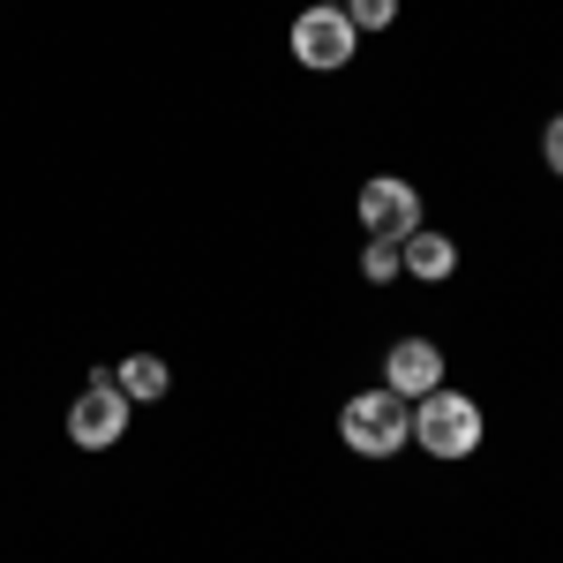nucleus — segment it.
<instances>
[{"instance_id":"obj_1","label":"nucleus","mask_w":563,"mask_h":563,"mask_svg":"<svg viewBox=\"0 0 563 563\" xmlns=\"http://www.w3.org/2000/svg\"><path fill=\"white\" fill-rule=\"evenodd\" d=\"M339 443L361 451V459H398L406 443H413V406L398 398V390H353L346 406H339Z\"/></svg>"},{"instance_id":"obj_2","label":"nucleus","mask_w":563,"mask_h":563,"mask_svg":"<svg viewBox=\"0 0 563 563\" xmlns=\"http://www.w3.org/2000/svg\"><path fill=\"white\" fill-rule=\"evenodd\" d=\"M481 435H488V421H481V398H466V390H429V398H413V443L429 451V459H443V466H459V459H474Z\"/></svg>"},{"instance_id":"obj_3","label":"nucleus","mask_w":563,"mask_h":563,"mask_svg":"<svg viewBox=\"0 0 563 563\" xmlns=\"http://www.w3.org/2000/svg\"><path fill=\"white\" fill-rule=\"evenodd\" d=\"M353 218H361V233H368V241H406V233H421V225H429V218H421V188H413V180H398V174L361 180Z\"/></svg>"},{"instance_id":"obj_4","label":"nucleus","mask_w":563,"mask_h":563,"mask_svg":"<svg viewBox=\"0 0 563 563\" xmlns=\"http://www.w3.org/2000/svg\"><path fill=\"white\" fill-rule=\"evenodd\" d=\"M286 45H294V60H301V68L331 76V68H346L353 53H361V31L346 23V8H301V15H294V31H286Z\"/></svg>"},{"instance_id":"obj_5","label":"nucleus","mask_w":563,"mask_h":563,"mask_svg":"<svg viewBox=\"0 0 563 563\" xmlns=\"http://www.w3.org/2000/svg\"><path fill=\"white\" fill-rule=\"evenodd\" d=\"M129 413H135V406L121 398V390L90 384L84 398L68 406V443H76V451H113V443L129 435Z\"/></svg>"},{"instance_id":"obj_6","label":"nucleus","mask_w":563,"mask_h":563,"mask_svg":"<svg viewBox=\"0 0 563 563\" xmlns=\"http://www.w3.org/2000/svg\"><path fill=\"white\" fill-rule=\"evenodd\" d=\"M384 390H398L406 406L429 398V390H443V346H429V339H398V346L384 353Z\"/></svg>"},{"instance_id":"obj_7","label":"nucleus","mask_w":563,"mask_h":563,"mask_svg":"<svg viewBox=\"0 0 563 563\" xmlns=\"http://www.w3.org/2000/svg\"><path fill=\"white\" fill-rule=\"evenodd\" d=\"M398 271H406V278H421V286L451 278V271H459V249H451V233H435V225L406 233V241H398Z\"/></svg>"},{"instance_id":"obj_8","label":"nucleus","mask_w":563,"mask_h":563,"mask_svg":"<svg viewBox=\"0 0 563 563\" xmlns=\"http://www.w3.org/2000/svg\"><path fill=\"white\" fill-rule=\"evenodd\" d=\"M166 384H174V368H166L158 353H129V361L113 368V390H121L129 406H151V398H166Z\"/></svg>"},{"instance_id":"obj_9","label":"nucleus","mask_w":563,"mask_h":563,"mask_svg":"<svg viewBox=\"0 0 563 563\" xmlns=\"http://www.w3.org/2000/svg\"><path fill=\"white\" fill-rule=\"evenodd\" d=\"M361 278H368V286L406 278V271H398V241H361Z\"/></svg>"},{"instance_id":"obj_10","label":"nucleus","mask_w":563,"mask_h":563,"mask_svg":"<svg viewBox=\"0 0 563 563\" xmlns=\"http://www.w3.org/2000/svg\"><path fill=\"white\" fill-rule=\"evenodd\" d=\"M346 23L368 38V31H390L398 23V0H346Z\"/></svg>"},{"instance_id":"obj_11","label":"nucleus","mask_w":563,"mask_h":563,"mask_svg":"<svg viewBox=\"0 0 563 563\" xmlns=\"http://www.w3.org/2000/svg\"><path fill=\"white\" fill-rule=\"evenodd\" d=\"M541 158H549V174L563 180V113L549 121V129H541Z\"/></svg>"},{"instance_id":"obj_12","label":"nucleus","mask_w":563,"mask_h":563,"mask_svg":"<svg viewBox=\"0 0 563 563\" xmlns=\"http://www.w3.org/2000/svg\"><path fill=\"white\" fill-rule=\"evenodd\" d=\"M308 8H346V0H308Z\"/></svg>"}]
</instances>
